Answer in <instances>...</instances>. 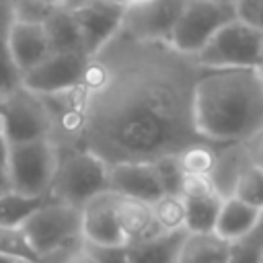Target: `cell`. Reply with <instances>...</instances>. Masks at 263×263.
<instances>
[{"label":"cell","mask_w":263,"mask_h":263,"mask_svg":"<svg viewBox=\"0 0 263 263\" xmlns=\"http://www.w3.org/2000/svg\"><path fill=\"white\" fill-rule=\"evenodd\" d=\"M230 242L216 232H185L177 263H228Z\"/></svg>","instance_id":"obj_18"},{"label":"cell","mask_w":263,"mask_h":263,"mask_svg":"<svg viewBox=\"0 0 263 263\" xmlns=\"http://www.w3.org/2000/svg\"><path fill=\"white\" fill-rule=\"evenodd\" d=\"M232 197L255 208L257 212H263V168H259L257 164H249L240 175Z\"/></svg>","instance_id":"obj_27"},{"label":"cell","mask_w":263,"mask_h":263,"mask_svg":"<svg viewBox=\"0 0 263 263\" xmlns=\"http://www.w3.org/2000/svg\"><path fill=\"white\" fill-rule=\"evenodd\" d=\"M107 164L84 148H58V166L49 199L82 210L90 199L109 191Z\"/></svg>","instance_id":"obj_3"},{"label":"cell","mask_w":263,"mask_h":263,"mask_svg":"<svg viewBox=\"0 0 263 263\" xmlns=\"http://www.w3.org/2000/svg\"><path fill=\"white\" fill-rule=\"evenodd\" d=\"M201 70H259L263 62V33L238 18L222 27L195 55Z\"/></svg>","instance_id":"obj_5"},{"label":"cell","mask_w":263,"mask_h":263,"mask_svg":"<svg viewBox=\"0 0 263 263\" xmlns=\"http://www.w3.org/2000/svg\"><path fill=\"white\" fill-rule=\"evenodd\" d=\"M247 146H249L253 164H257L259 168H263V132L257 138H253L251 142H247Z\"/></svg>","instance_id":"obj_34"},{"label":"cell","mask_w":263,"mask_h":263,"mask_svg":"<svg viewBox=\"0 0 263 263\" xmlns=\"http://www.w3.org/2000/svg\"><path fill=\"white\" fill-rule=\"evenodd\" d=\"M68 8L74 14L82 39V51L88 58L97 55L121 31L125 2L76 0V2H68Z\"/></svg>","instance_id":"obj_10"},{"label":"cell","mask_w":263,"mask_h":263,"mask_svg":"<svg viewBox=\"0 0 263 263\" xmlns=\"http://www.w3.org/2000/svg\"><path fill=\"white\" fill-rule=\"evenodd\" d=\"M236 18L247 27L263 33V0H238Z\"/></svg>","instance_id":"obj_30"},{"label":"cell","mask_w":263,"mask_h":263,"mask_svg":"<svg viewBox=\"0 0 263 263\" xmlns=\"http://www.w3.org/2000/svg\"><path fill=\"white\" fill-rule=\"evenodd\" d=\"M23 232L37 259H47L82 240V212L47 197L23 224Z\"/></svg>","instance_id":"obj_4"},{"label":"cell","mask_w":263,"mask_h":263,"mask_svg":"<svg viewBox=\"0 0 263 263\" xmlns=\"http://www.w3.org/2000/svg\"><path fill=\"white\" fill-rule=\"evenodd\" d=\"M193 119L201 140L247 144L263 132L261 70H201L193 95Z\"/></svg>","instance_id":"obj_2"},{"label":"cell","mask_w":263,"mask_h":263,"mask_svg":"<svg viewBox=\"0 0 263 263\" xmlns=\"http://www.w3.org/2000/svg\"><path fill=\"white\" fill-rule=\"evenodd\" d=\"M259 70H261V74H263V62H261V68H259Z\"/></svg>","instance_id":"obj_39"},{"label":"cell","mask_w":263,"mask_h":263,"mask_svg":"<svg viewBox=\"0 0 263 263\" xmlns=\"http://www.w3.org/2000/svg\"><path fill=\"white\" fill-rule=\"evenodd\" d=\"M58 2H43V0H16L12 2V16L16 23L25 25H39L43 27L45 21L53 14Z\"/></svg>","instance_id":"obj_28"},{"label":"cell","mask_w":263,"mask_h":263,"mask_svg":"<svg viewBox=\"0 0 263 263\" xmlns=\"http://www.w3.org/2000/svg\"><path fill=\"white\" fill-rule=\"evenodd\" d=\"M214 185L210 181V177H193V175H185L183 179V187H181V197L191 199V197H205L212 195Z\"/></svg>","instance_id":"obj_32"},{"label":"cell","mask_w":263,"mask_h":263,"mask_svg":"<svg viewBox=\"0 0 263 263\" xmlns=\"http://www.w3.org/2000/svg\"><path fill=\"white\" fill-rule=\"evenodd\" d=\"M12 2L0 0V99L21 88V72L10 55V29H12Z\"/></svg>","instance_id":"obj_21"},{"label":"cell","mask_w":263,"mask_h":263,"mask_svg":"<svg viewBox=\"0 0 263 263\" xmlns=\"http://www.w3.org/2000/svg\"><path fill=\"white\" fill-rule=\"evenodd\" d=\"M49 43L45 37L43 27L39 25H25V23H12L10 29V55L16 66V70L27 74L35 66H39L45 58H49Z\"/></svg>","instance_id":"obj_14"},{"label":"cell","mask_w":263,"mask_h":263,"mask_svg":"<svg viewBox=\"0 0 263 263\" xmlns=\"http://www.w3.org/2000/svg\"><path fill=\"white\" fill-rule=\"evenodd\" d=\"M107 177H109V191L119 197H129L152 205L156 199L164 195L152 162L111 164L107 168Z\"/></svg>","instance_id":"obj_12"},{"label":"cell","mask_w":263,"mask_h":263,"mask_svg":"<svg viewBox=\"0 0 263 263\" xmlns=\"http://www.w3.org/2000/svg\"><path fill=\"white\" fill-rule=\"evenodd\" d=\"M150 208L160 232H185V199L181 195H162Z\"/></svg>","instance_id":"obj_24"},{"label":"cell","mask_w":263,"mask_h":263,"mask_svg":"<svg viewBox=\"0 0 263 263\" xmlns=\"http://www.w3.org/2000/svg\"><path fill=\"white\" fill-rule=\"evenodd\" d=\"M115 216H117L119 230H121V234L125 238V245L148 240L152 236L164 234V232L158 230V226L154 222L150 203L117 195V199H115Z\"/></svg>","instance_id":"obj_16"},{"label":"cell","mask_w":263,"mask_h":263,"mask_svg":"<svg viewBox=\"0 0 263 263\" xmlns=\"http://www.w3.org/2000/svg\"><path fill=\"white\" fill-rule=\"evenodd\" d=\"M199 76L195 58L171 43L117 35L88 62L74 148H84L111 166L154 162L205 142L193 119Z\"/></svg>","instance_id":"obj_1"},{"label":"cell","mask_w":263,"mask_h":263,"mask_svg":"<svg viewBox=\"0 0 263 263\" xmlns=\"http://www.w3.org/2000/svg\"><path fill=\"white\" fill-rule=\"evenodd\" d=\"M232 21H236V2L185 0L171 35V45L177 51L195 58L212 37Z\"/></svg>","instance_id":"obj_7"},{"label":"cell","mask_w":263,"mask_h":263,"mask_svg":"<svg viewBox=\"0 0 263 263\" xmlns=\"http://www.w3.org/2000/svg\"><path fill=\"white\" fill-rule=\"evenodd\" d=\"M245 238H247V240H251L253 245H257V247H261V249H263V212L259 214V220H257L255 228H253Z\"/></svg>","instance_id":"obj_35"},{"label":"cell","mask_w":263,"mask_h":263,"mask_svg":"<svg viewBox=\"0 0 263 263\" xmlns=\"http://www.w3.org/2000/svg\"><path fill=\"white\" fill-rule=\"evenodd\" d=\"M8 191H12V189H10L8 171H6V164H0V195H2V193H8Z\"/></svg>","instance_id":"obj_36"},{"label":"cell","mask_w":263,"mask_h":263,"mask_svg":"<svg viewBox=\"0 0 263 263\" xmlns=\"http://www.w3.org/2000/svg\"><path fill=\"white\" fill-rule=\"evenodd\" d=\"M253 164L251 152L247 144H224L216 152V164L210 175V181L214 185V191L218 197L228 199L234 195L236 183L245 168Z\"/></svg>","instance_id":"obj_15"},{"label":"cell","mask_w":263,"mask_h":263,"mask_svg":"<svg viewBox=\"0 0 263 263\" xmlns=\"http://www.w3.org/2000/svg\"><path fill=\"white\" fill-rule=\"evenodd\" d=\"M222 201L224 199L218 197L216 193L205 197L185 199V232H195V234L214 232Z\"/></svg>","instance_id":"obj_22"},{"label":"cell","mask_w":263,"mask_h":263,"mask_svg":"<svg viewBox=\"0 0 263 263\" xmlns=\"http://www.w3.org/2000/svg\"><path fill=\"white\" fill-rule=\"evenodd\" d=\"M84 249L95 259V263H127L125 247H95L84 242Z\"/></svg>","instance_id":"obj_33"},{"label":"cell","mask_w":263,"mask_h":263,"mask_svg":"<svg viewBox=\"0 0 263 263\" xmlns=\"http://www.w3.org/2000/svg\"><path fill=\"white\" fill-rule=\"evenodd\" d=\"M0 255L18 263H39L33 247L29 245L23 228L0 226Z\"/></svg>","instance_id":"obj_26"},{"label":"cell","mask_w":263,"mask_h":263,"mask_svg":"<svg viewBox=\"0 0 263 263\" xmlns=\"http://www.w3.org/2000/svg\"><path fill=\"white\" fill-rule=\"evenodd\" d=\"M45 199L27 197L16 191H8L0 195V226L23 228V224L37 212V208Z\"/></svg>","instance_id":"obj_23"},{"label":"cell","mask_w":263,"mask_h":263,"mask_svg":"<svg viewBox=\"0 0 263 263\" xmlns=\"http://www.w3.org/2000/svg\"><path fill=\"white\" fill-rule=\"evenodd\" d=\"M0 123L8 146L53 140V125L45 103L23 86L0 99Z\"/></svg>","instance_id":"obj_8"},{"label":"cell","mask_w":263,"mask_h":263,"mask_svg":"<svg viewBox=\"0 0 263 263\" xmlns=\"http://www.w3.org/2000/svg\"><path fill=\"white\" fill-rule=\"evenodd\" d=\"M263 249L253 245L247 238H240L236 242H230V257L228 263H261Z\"/></svg>","instance_id":"obj_31"},{"label":"cell","mask_w":263,"mask_h":263,"mask_svg":"<svg viewBox=\"0 0 263 263\" xmlns=\"http://www.w3.org/2000/svg\"><path fill=\"white\" fill-rule=\"evenodd\" d=\"M185 0H144L125 2L119 35L138 41L171 43L173 29Z\"/></svg>","instance_id":"obj_9"},{"label":"cell","mask_w":263,"mask_h":263,"mask_svg":"<svg viewBox=\"0 0 263 263\" xmlns=\"http://www.w3.org/2000/svg\"><path fill=\"white\" fill-rule=\"evenodd\" d=\"M259 214L255 208L238 201L236 197H228L222 201L218 222H216V234L228 242H236L245 238L257 224Z\"/></svg>","instance_id":"obj_19"},{"label":"cell","mask_w":263,"mask_h":263,"mask_svg":"<svg viewBox=\"0 0 263 263\" xmlns=\"http://www.w3.org/2000/svg\"><path fill=\"white\" fill-rule=\"evenodd\" d=\"M152 164H154L156 177L160 181L162 193L164 195H181V187H183L185 175L181 171V164H179L177 156H162V158L154 160Z\"/></svg>","instance_id":"obj_29"},{"label":"cell","mask_w":263,"mask_h":263,"mask_svg":"<svg viewBox=\"0 0 263 263\" xmlns=\"http://www.w3.org/2000/svg\"><path fill=\"white\" fill-rule=\"evenodd\" d=\"M58 166V144L39 140L29 144L8 146L6 171L10 189L37 199H47Z\"/></svg>","instance_id":"obj_6"},{"label":"cell","mask_w":263,"mask_h":263,"mask_svg":"<svg viewBox=\"0 0 263 263\" xmlns=\"http://www.w3.org/2000/svg\"><path fill=\"white\" fill-rule=\"evenodd\" d=\"M183 236L185 232H173L125 245L127 263H177Z\"/></svg>","instance_id":"obj_20"},{"label":"cell","mask_w":263,"mask_h":263,"mask_svg":"<svg viewBox=\"0 0 263 263\" xmlns=\"http://www.w3.org/2000/svg\"><path fill=\"white\" fill-rule=\"evenodd\" d=\"M90 58L84 51L49 53L39 66L23 74L21 86L37 97H49L72 90L82 84Z\"/></svg>","instance_id":"obj_11"},{"label":"cell","mask_w":263,"mask_h":263,"mask_svg":"<svg viewBox=\"0 0 263 263\" xmlns=\"http://www.w3.org/2000/svg\"><path fill=\"white\" fill-rule=\"evenodd\" d=\"M117 195L107 191L82 205V240L95 247H125L115 216Z\"/></svg>","instance_id":"obj_13"},{"label":"cell","mask_w":263,"mask_h":263,"mask_svg":"<svg viewBox=\"0 0 263 263\" xmlns=\"http://www.w3.org/2000/svg\"><path fill=\"white\" fill-rule=\"evenodd\" d=\"M261 263H263V257H261Z\"/></svg>","instance_id":"obj_40"},{"label":"cell","mask_w":263,"mask_h":263,"mask_svg":"<svg viewBox=\"0 0 263 263\" xmlns=\"http://www.w3.org/2000/svg\"><path fill=\"white\" fill-rule=\"evenodd\" d=\"M0 263H18V261H14V259H8V257H2V255H0Z\"/></svg>","instance_id":"obj_38"},{"label":"cell","mask_w":263,"mask_h":263,"mask_svg":"<svg viewBox=\"0 0 263 263\" xmlns=\"http://www.w3.org/2000/svg\"><path fill=\"white\" fill-rule=\"evenodd\" d=\"M220 146L199 142L189 148H185L181 154H177V160L181 164L183 175H193V177H210L216 164V152Z\"/></svg>","instance_id":"obj_25"},{"label":"cell","mask_w":263,"mask_h":263,"mask_svg":"<svg viewBox=\"0 0 263 263\" xmlns=\"http://www.w3.org/2000/svg\"><path fill=\"white\" fill-rule=\"evenodd\" d=\"M6 156H8V144L2 132V123H0V164H6Z\"/></svg>","instance_id":"obj_37"},{"label":"cell","mask_w":263,"mask_h":263,"mask_svg":"<svg viewBox=\"0 0 263 263\" xmlns=\"http://www.w3.org/2000/svg\"><path fill=\"white\" fill-rule=\"evenodd\" d=\"M43 31H45V37H47L51 53L82 51L80 31H78V25L74 21L72 10L68 8V0L66 2H58L53 14L43 25Z\"/></svg>","instance_id":"obj_17"}]
</instances>
